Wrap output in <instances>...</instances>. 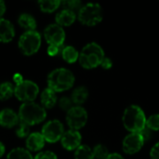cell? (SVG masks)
Returning <instances> with one entry per match:
<instances>
[{
  "instance_id": "obj_1",
  "label": "cell",
  "mask_w": 159,
  "mask_h": 159,
  "mask_svg": "<svg viewBox=\"0 0 159 159\" xmlns=\"http://www.w3.org/2000/svg\"><path fill=\"white\" fill-rule=\"evenodd\" d=\"M146 116L143 109L138 105L127 107L123 113L122 122L127 130L130 133L141 132L146 128Z\"/></svg>"
},
{
  "instance_id": "obj_2",
  "label": "cell",
  "mask_w": 159,
  "mask_h": 159,
  "mask_svg": "<svg viewBox=\"0 0 159 159\" xmlns=\"http://www.w3.org/2000/svg\"><path fill=\"white\" fill-rule=\"evenodd\" d=\"M104 59V51L102 48L95 43L91 42L87 44L79 52V63L85 69H93L101 65Z\"/></svg>"
},
{
  "instance_id": "obj_3",
  "label": "cell",
  "mask_w": 159,
  "mask_h": 159,
  "mask_svg": "<svg viewBox=\"0 0 159 159\" xmlns=\"http://www.w3.org/2000/svg\"><path fill=\"white\" fill-rule=\"evenodd\" d=\"M75 84L74 74L66 68H58L49 73L48 86L55 92H62L70 89Z\"/></svg>"
},
{
  "instance_id": "obj_4",
  "label": "cell",
  "mask_w": 159,
  "mask_h": 159,
  "mask_svg": "<svg viewBox=\"0 0 159 159\" xmlns=\"http://www.w3.org/2000/svg\"><path fill=\"white\" fill-rule=\"evenodd\" d=\"M18 116L20 122H23L28 126H34L46 119L47 112L43 106L31 102H24L20 106Z\"/></svg>"
},
{
  "instance_id": "obj_5",
  "label": "cell",
  "mask_w": 159,
  "mask_h": 159,
  "mask_svg": "<svg viewBox=\"0 0 159 159\" xmlns=\"http://www.w3.org/2000/svg\"><path fill=\"white\" fill-rule=\"evenodd\" d=\"M79 21L87 26H94L100 23L103 18V11L101 5L96 3H88L82 7L77 13Z\"/></svg>"
},
{
  "instance_id": "obj_6",
  "label": "cell",
  "mask_w": 159,
  "mask_h": 159,
  "mask_svg": "<svg viewBox=\"0 0 159 159\" xmlns=\"http://www.w3.org/2000/svg\"><path fill=\"white\" fill-rule=\"evenodd\" d=\"M18 46L22 54L30 56L36 53L41 46L40 34L34 31H25L19 38Z\"/></svg>"
},
{
  "instance_id": "obj_7",
  "label": "cell",
  "mask_w": 159,
  "mask_h": 159,
  "mask_svg": "<svg viewBox=\"0 0 159 159\" xmlns=\"http://www.w3.org/2000/svg\"><path fill=\"white\" fill-rule=\"evenodd\" d=\"M39 93L38 86L31 80H23L15 86L14 95L15 97L24 102H34Z\"/></svg>"
},
{
  "instance_id": "obj_8",
  "label": "cell",
  "mask_w": 159,
  "mask_h": 159,
  "mask_svg": "<svg viewBox=\"0 0 159 159\" xmlns=\"http://www.w3.org/2000/svg\"><path fill=\"white\" fill-rule=\"evenodd\" d=\"M88 113L82 106H74L66 114V122L70 129L78 130L86 126L88 122Z\"/></svg>"
},
{
  "instance_id": "obj_9",
  "label": "cell",
  "mask_w": 159,
  "mask_h": 159,
  "mask_svg": "<svg viewBox=\"0 0 159 159\" xmlns=\"http://www.w3.org/2000/svg\"><path fill=\"white\" fill-rule=\"evenodd\" d=\"M64 133V128L61 121L54 119L48 121L42 128L41 134L46 142L54 143L60 141Z\"/></svg>"
},
{
  "instance_id": "obj_10",
  "label": "cell",
  "mask_w": 159,
  "mask_h": 159,
  "mask_svg": "<svg viewBox=\"0 0 159 159\" xmlns=\"http://www.w3.org/2000/svg\"><path fill=\"white\" fill-rule=\"evenodd\" d=\"M44 37L49 45L62 47L65 40V32L57 23L48 24L44 30Z\"/></svg>"
},
{
  "instance_id": "obj_11",
  "label": "cell",
  "mask_w": 159,
  "mask_h": 159,
  "mask_svg": "<svg viewBox=\"0 0 159 159\" xmlns=\"http://www.w3.org/2000/svg\"><path fill=\"white\" fill-rule=\"evenodd\" d=\"M144 143L145 142L140 132L129 133L123 140V151L128 155H134L143 148Z\"/></svg>"
},
{
  "instance_id": "obj_12",
  "label": "cell",
  "mask_w": 159,
  "mask_h": 159,
  "mask_svg": "<svg viewBox=\"0 0 159 159\" xmlns=\"http://www.w3.org/2000/svg\"><path fill=\"white\" fill-rule=\"evenodd\" d=\"M81 141H82L81 134L79 133L78 130H74V129H69L67 131H64L61 139L62 147L68 151H73V150L75 151L81 145Z\"/></svg>"
},
{
  "instance_id": "obj_13",
  "label": "cell",
  "mask_w": 159,
  "mask_h": 159,
  "mask_svg": "<svg viewBox=\"0 0 159 159\" xmlns=\"http://www.w3.org/2000/svg\"><path fill=\"white\" fill-rule=\"evenodd\" d=\"M20 123L19 116L9 108H5L0 111V125L4 128L11 129Z\"/></svg>"
},
{
  "instance_id": "obj_14",
  "label": "cell",
  "mask_w": 159,
  "mask_h": 159,
  "mask_svg": "<svg viewBox=\"0 0 159 159\" xmlns=\"http://www.w3.org/2000/svg\"><path fill=\"white\" fill-rule=\"evenodd\" d=\"M15 36V29L10 20L0 19V42H10Z\"/></svg>"
},
{
  "instance_id": "obj_15",
  "label": "cell",
  "mask_w": 159,
  "mask_h": 159,
  "mask_svg": "<svg viewBox=\"0 0 159 159\" xmlns=\"http://www.w3.org/2000/svg\"><path fill=\"white\" fill-rule=\"evenodd\" d=\"M45 139L40 132L31 133L26 139V148L28 151L37 152L40 151L45 145Z\"/></svg>"
},
{
  "instance_id": "obj_16",
  "label": "cell",
  "mask_w": 159,
  "mask_h": 159,
  "mask_svg": "<svg viewBox=\"0 0 159 159\" xmlns=\"http://www.w3.org/2000/svg\"><path fill=\"white\" fill-rule=\"evenodd\" d=\"M75 19H76V13L69 9H65V8L58 12L55 17L56 23L61 27L72 25L75 21Z\"/></svg>"
},
{
  "instance_id": "obj_17",
  "label": "cell",
  "mask_w": 159,
  "mask_h": 159,
  "mask_svg": "<svg viewBox=\"0 0 159 159\" xmlns=\"http://www.w3.org/2000/svg\"><path fill=\"white\" fill-rule=\"evenodd\" d=\"M40 100H41L42 106L44 108H48V109H50V108L54 107L55 104L58 102V98H57L56 92L53 91L52 89H50L49 88L45 89L41 92Z\"/></svg>"
},
{
  "instance_id": "obj_18",
  "label": "cell",
  "mask_w": 159,
  "mask_h": 159,
  "mask_svg": "<svg viewBox=\"0 0 159 159\" xmlns=\"http://www.w3.org/2000/svg\"><path fill=\"white\" fill-rule=\"evenodd\" d=\"M88 98H89V90L86 87H83V86L77 87L76 89H75L71 96L73 102L76 104L77 106H80L81 104H83L88 100Z\"/></svg>"
},
{
  "instance_id": "obj_19",
  "label": "cell",
  "mask_w": 159,
  "mask_h": 159,
  "mask_svg": "<svg viewBox=\"0 0 159 159\" xmlns=\"http://www.w3.org/2000/svg\"><path fill=\"white\" fill-rule=\"evenodd\" d=\"M18 22L20 27L27 31H34L36 28V20L35 19L28 13H22L19 16Z\"/></svg>"
},
{
  "instance_id": "obj_20",
  "label": "cell",
  "mask_w": 159,
  "mask_h": 159,
  "mask_svg": "<svg viewBox=\"0 0 159 159\" xmlns=\"http://www.w3.org/2000/svg\"><path fill=\"white\" fill-rule=\"evenodd\" d=\"M63 60L68 63H74L79 59V52L72 46H66L61 50Z\"/></svg>"
},
{
  "instance_id": "obj_21",
  "label": "cell",
  "mask_w": 159,
  "mask_h": 159,
  "mask_svg": "<svg viewBox=\"0 0 159 159\" xmlns=\"http://www.w3.org/2000/svg\"><path fill=\"white\" fill-rule=\"evenodd\" d=\"M7 159H34L31 153L24 148L18 147L12 149L7 156Z\"/></svg>"
},
{
  "instance_id": "obj_22",
  "label": "cell",
  "mask_w": 159,
  "mask_h": 159,
  "mask_svg": "<svg viewBox=\"0 0 159 159\" xmlns=\"http://www.w3.org/2000/svg\"><path fill=\"white\" fill-rule=\"evenodd\" d=\"M15 87L10 82H3L0 84V101H7L14 94Z\"/></svg>"
},
{
  "instance_id": "obj_23",
  "label": "cell",
  "mask_w": 159,
  "mask_h": 159,
  "mask_svg": "<svg viewBox=\"0 0 159 159\" xmlns=\"http://www.w3.org/2000/svg\"><path fill=\"white\" fill-rule=\"evenodd\" d=\"M75 159H95L92 149L88 145H80L75 151Z\"/></svg>"
},
{
  "instance_id": "obj_24",
  "label": "cell",
  "mask_w": 159,
  "mask_h": 159,
  "mask_svg": "<svg viewBox=\"0 0 159 159\" xmlns=\"http://www.w3.org/2000/svg\"><path fill=\"white\" fill-rule=\"evenodd\" d=\"M39 7L44 12H53L61 6V1L59 0H42L38 1Z\"/></svg>"
},
{
  "instance_id": "obj_25",
  "label": "cell",
  "mask_w": 159,
  "mask_h": 159,
  "mask_svg": "<svg viewBox=\"0 0 159 159\" xmlns=\"http://www.w3.org/2000/svg\"><path fill=\"white\" fill-rule=\"evenodd\" d=\"M61 5H62V7L65 9H69L71 11H74L75 13H78L79 10L82 8L83 5L81 1L78 0H66V1H62L61 2Z\"/></svg>"
},
{
  "instance_id": "obj_26",
  "label": "cell",
  "mask_w": 159,
  "mask_h": 159,
  "mask_svg": "<svg viewBox=\"0 0 159 159\" xmlns=\"http://www.w3.org/2000/svg\"><path fill=\"white\" fill-rule=\"evenodd\" d=\"M93 155L95 159H106V157L109 156V151L106 146L103 144H97L93 149Z\"/></svg>"
},
{
  "instance_id": "obj_27",
  "label": "cell",
  "mask_w": 159,
  "mask_h": 159,
  "mask_svg": "<svg viewBox=\"0 0 159 159\" xmlns=\"http://www.w3.org/2000/svg\"><path fill=\"white\" fill-rule=\"evenodd\" d=\"M146 128L150 130H159V115H153L146 119Z\"/></svg>"
},
{
  "instance_id": "obj_28",
  "label": "cell",
  "mask_w": 159,
  "mask_h": 159,
  "mask_svg": "<svg viewBox=\"0 0 159 159\" xmlns=\"http://www.w3.org/2000/svg\"><path fill=\"white\" fill-rule=\"evenodd\" d=\"M16 134L19 138H25L30 135V126L27 124L20 122L17 125L16 129Z\"/></svg>"
},
{
  "instance_id": "obj_29",
  "label": "cell",
  "mask_w": 159,
  "mask_h": 159,
  "mask_svg": "<svg viewBox=\"0 0 159 159\" xmlns=\"http://www.w3.org/2000/svg\"><path fill=\"white\" fill-rule=\"evenodd\" d=\"M73 104H74V102H73L72 99L69 98V97L63 96V97H61V98L59 100V106H60V108H61V110H63V111L68 112L71 108L74 107Z\"/></svg>"
},
{
  "instance_id": "obj_30",
  "label": "cell",
  "mask_w": 159,
  "mask_h": 159,
  "mask_svg": "<svg viewBox=\"0 0 159 159\" xmlns=\"http://www.w3.org/2000/svg\"><path fill=\"white\" fill-rule=\"evenodd\" d=\"M34 159H58L56 154L51 151H44L38 153Z\"/></svg>"
},
{
  "instance_id": "obj_31",
  "label": "cell",
  "mask_w": 159,
  "mask_h": 159,
  "mask_svg": "<svg viewBox=\"0 0 159 159\" xmlns=\"http://www.w3.org/2000/svg\"><path fill=\"white\" fill-rule=\"evenodd\" d=\"M62 47H59V46H54V45H49L48 48V54L49 56H57L60 52H61L62 50Z\"/></svg>"
},
{
  "instance_id": "obj_32",
  "label": "cell",
  "mask_w": 159,
  "mask_h": 159,
  "mask_svg": "<svg viewBox=\"0 0 159 159\" xmlns=\"http://www.w3.org/2000/svg\"><path fill=\"white\" fill-rule=\"evenodd\" d=\"M151 159H159V143H157L150 151Z\"/></svg>"
},
{
  "instance_id": "obj_33",
  "label": "cell",
  "mask_w": 159,
  "mask_h": 159,
  "mask_svg": "<svg viewBox=\"0 0 159 159\" xmlns=\"http://www.w3.org/2000/svg\"><path fill=\"white\" fill-rule=\"evenodd\" d=\"M101 66L103 68V69H110L112 66H113V61L110 58H106L104 57V59L102 60V63H101Z\"/></svg>"
},
{
  "instance_id": "obj_34",
  "label": "cell",
  "mask_w": 159,
  "mask_h": 159,
  "mask_svg": "<svg viewBox=\"0 0 159 159\" xmlns=\"http://www.w3.org/2000/svg\"><path fill=\"white\" fill-rule=\"evenodd\" d=\"M106 159H124V157L117 153H110L109 156L106 157Z\"/></svg>"
},
{
  "instance_id": "obj_35",
  "label": "cell",
  "mask_w": 159,
  "mask_h": 159,
  "mask_svg": "<svg viewBox=\"0 0 159 159\" xmlns=\"http://www.w3.org/2000/svg\"><path fill=\"white\" fill-rule=\"evenodd\" d=\"M5 11H6V4L4 1L0 0V19H2V16L4 15Z\"/></svg>"
},
{
  "instance_id": "obj_36",
  "label": "cell",
  "mask_w": 159,
  "mask_h": 159,
  "mask_svg": "<svg viewBox=\"0 0 159 159\" xmlns=\"http://www.w3.org/2000/svg\"><path fill=\"white\" fill-rule=\"evenodd\" d=\"M13 79H14V82L16 83V85H17V84H19V83H20L21 81H23V79H22L21 75H20L19 74H16V75H14Z\"/></svg>"
},
{
  "instance_id": "obj_37",
  "label": "cell",
  "mask_w": 159,
  "mask_h": 159,
  "mask_svg": "<svg viewBox=\"0 0 159 159\" xmlns=\"http://www.w3.org/2000/svg\"><path fill=\"white\" fill-rule=\"evenodd\" d=\"M5 151H6V148H5V145L0 142V158L4 156L5 154Z\"/></svg>"
}]
</instances>
